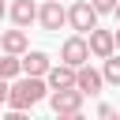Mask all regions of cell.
I'll list each match as a JSON object with an SVG mask.
<instances>
[{"label":"cell","mask_w":120,"mask_h":120,"mask_svg":"<svg viewBox=\"0 0 120 120\" xmlns=\"http://www.w3.org/2000/svg\"><path fill=\"white\" fill-rule=\"evenodd\" d=\"M45 94H49V82H45L41 75H26V79H15V82H11L8 105H11V112H22V109L38 105Z\"/></svg>","instance_id":"6da1fadb"},{"label":"cell","mask_w":120,"mask_h":120,"mask_svg":"<svg viewBox=\"0 0 120 120\" xmlns=\"http://www.w3.org/2000/svg\"><path fill=\"white\" fill-rule=\"evenodd\" d=\"M82 90L79 86H64V90H49V105L56 116H79L82 112Z\"/></svg>","instance_id":"7a4b0ae2"},{"label":"cell","mask_w":120,"mask_h":120,"mask_svg":"<svg viewBox=\"0 0 120 120\" xmlns=\"http://www.w3.org/2000/svg\"><path fill=\"white\" fill-rule=\"evenodd\" d=\"M68 22H71L75 34H90V30L98 26V8H94L90 0H75V4L68 8Z\"/></svg>","instance_id":"3957f363"},{"label":"cell","mask_w":120,"mask_h":120,"mask_svg":"<svg viewBox=\"0 0 120 120\" xmlns=\"http://www.w3.org/2000/svg\"><path fill=\"white\" fill-rule=\"evenodd\" d=\"M60 60L71 64V68H82V64L90 60V41H86L82 34H71V38L64 41V49H60Z\"/></svg>","instance_id":"277c9868"},{"label":"cell","mask_w":120,"mask_h":120,"mask_svg":"<svg viewBox=\"0 0 120 120\" xmlns=\"http://www.w3.org/2000/svg\"><path fill=\"white\" fill-rule=\"evenodd\" d=\"M38 22H41L45 30H60V26L68 22V8H64L60 0H45V4L38 8Z\"/></svg>","instance_id":"5b68a950"},{"label":"cell","mask_w":120,"mask_h":120,"mask_svg":"<svg viewBox=\"0 0 120 120\" xmlns=\"http://www.w3.org/2000/svg\"><path fill=\"white\" fill-rule=\"evenodd\" d=\"M86 41H90V52H94L98 60H105V56L116 52V34H112V30H98V26H94Z\"/></svg>","instance_id":"8992f818"},{"label":"cell","mask_w":120,"mask_h":120,"mask_svg":"<svg viewBox=\"0 0 120 120\" xmlns=\"http://www.w3.org/2000/svg\"><path fill=\"white\" fill-rule=\"evenodd\" d=\"M75 75H79V68H71V64H56V68H49L45 71V82H49V90H64V86H75Z\"/></svg>","instance_id":"52a82bcc"},{"label":"cell","mask_w":120,"mask_h":120,"mask_svg":"<svg viewBox=\"0 0 120 120\" xmlns=\"http://www.w3.org/2000/svg\"><path fill=\"white\" fill-rule=\"evenodd\" d=\"M75 86H79L82 94H90V98H94V94H101V86H105V75L82 64V68H79V75H75Z\"/></svg>","instance_id":"ba28073f"},{"label":"cell","mask_w":120,"mask_h":120,"mask_svg":"<svg viewBox=\"0 0 120 120\" xmlns=\"http://www.w3.org/2000/svg\"><path fill=\"white\" fill-rule=\"evenodd\" d=\"M8 15H11V22H15V26H22V30H26V26L38 19V4H34V0H15V4L8 8Z\"/></svg>","instance_id":"9c48e42d"},{"label":"cell","mask_w":120,"mask_h":120,"mask_svg":"<svg viewBox=\"0 0 120 120\" xmlns=\"http://www.w3.org/2000/svg\"><path fill=\"white\" fill-rule=\"evenodd\" d=\"M52 64H49V56L41 52V49H34V52H22V75H45Z\"/></svg>","instance_id":"30bf717a"},{"label":"cell","mask_w":120,"mask_h":120,"mask_svg":"<svg viewBox=\"0 0 120 120\" xmlns=\"http://www.w3.org/2000/svg\"><path fill=\"white\" fill-rule=\"evenodd\" d=\"M0 49L22 56V52H26V34H22V26H19V30H4V34H0Z\"/></svg>","instance_id":"8fae6325"},{"label":"cell","mask_w":120,"mask_h":120,"mask_svg":"<svg viewBox=\"0 0 120 120\" xmlns=\"http://www.w3.org/2000/svg\"><path fill=\"white\" fill-rule=\"evenodd\" d=\"M22 75V56H15V52H0V79H19Z\"/></svg>","instance_id":"7c38bea8"},{"label":"cell","mask_w":120,"mask_h":120,"mask_svg":"<svg viewBox=\"0 0 120 120\" xmlns=\"http://www.w3.org/2000/svg\"><path fill=\"white\" fill-rule=\"evenodd\" d=\"M101 75H105V82H109V86H120V56H105Z\"/></svg>","instance_id":"4fadbf2b"},{"label":"cell","mask_w":120,"mask_h":120,"mask_svg":"<svg viewBox=\"0 0 120 120\" xmlns=\"http://www.w3.org/2000/svg\"><path fill=\"white\" fill-rule=\"evenodd\" d=\"M94 8H98V15H109V11H116V4L120 0H90Z\"/></svg>","instance_id":"5bb4252c"},{"label":"cell","mask_w":120,"mask_h":120,"mask_svg":"<svg viewBox=\"0 0 120 120\" xmlns=\"http://www.w3.org/2000/svg\"><path fill=\"white\" fill-rule=\"evenodd\" d=\"M98 116H105V120H112V116H116V109H112V105H98Z\"/></svg>","instance_id":"9a60e30c"},{"label":"cell","mask_w":120,"mask_h":120,"mask_svg":"<svg viewBox=\"0 0 120 120\" xmlns=\"http://www.w3.org/2000/svg\"><path fill=\"white\" fill-rule=\"evenodd\" d=\"M8 94H11V86H8V79H0V105L8 101Z\"/></svg>","instance_id":"2e32d148"},{"label":"cell","mask_w":120,"mask_h":120,"mask_svg":"<svg viewBox=\"0 0 120 120\" xmlns=\"http://www.w3.org/2000/svg\"><path fill=\"white\" fill-rule=\"evenodd\" d=\"M4 15H8V4H4V0H0V19H4Z\"/></svg>","instance_id":"e0dca14e"},{"label":"cell","mask_w":120,"mask_h":120,"mask_svg":"<svg viewBox=\"0 0 120 120\" xmlns=\"http://www.w3.org/2000/svg\"><path fill=\"white\" fill-rule=\"evenodd\" d=\"M116 49H120V30H116Z\"/></svg>","instance_id":"ac0fdd59"},{"label":"cell","mask_w":120,"mask_h":120,"mask_svg":"<svg viewBox=\"0 0 120 120\" xmlns=\"http://www.w3.org/2000/svg\"><path fill=\"white\" fill-rule=\"evenodd\" d=\"M112 15H116V19H120V4H116V11H112Z\"/></svg>","instance_id":"d6986e66"},{"label":"cell","mask_w":120,"mask_h":120,"mask_svg":"<svg viewBox=\"0 0 120 120\" xmlns=\"http://www.w3.org/2000/svg\"><path fill=\"white\" fill-rule=\"evenodd\" d=\"M0 52H4V49H0Z\"/></svg>","instance_id":"ffe728a7"}]
</instances>
